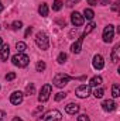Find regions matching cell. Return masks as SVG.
Returning a JSON list of instances; mask_svg holds the SVG:
<instances>
[{"instance_id": "6da1fadb", "label": "cell", "mask_w": 120, "mask_h": 121, "mask_svg": "<svg viewBox=\"0 0 120 121\" xmlns=\"http://www.w3.org/2000/svg\"><path fill=\"white\" fill-rule=\"evenodd\" d=\"M35 42H37L38 48L42 49V51L48 49V47H50V38H48V35H47L44 31L37 32V35H35Z\"/></svg>"}, {"instance_id": "7a4b0ae2", "label": "cell", "mask_w": 120, "mask_h": 121, "mask_svg": "<svg viewBox=\"0 0 120 121\" xmlns=\"http://www.w3.org/2000/svg\"><path fill=\"white\" fill-rule=\"evenodd\" d=\"M72 79H75V78H72V76H69V75H66V73H57L55 76H54V85L57 86V87H64V86H66Z\"/></svg>"}, {"instance_id": "3957f363", "label": "cell", "mask_w": 120, "mask_h": 121, "mask_svg": "<svg viewBox=\"0 0 120 121\" xmlns=\"http://www.w3.org/2000/svg\"><path fill=\"white\" fill-rule=\"evenodd\" d=\"M13 65H16V66H18V68H26L28 63H30V58L27 56V55H24V54H20V52H17L13 58Z\"/></svg>"}, {"instance_id": "277c9868", "label": "cell", "mask_w": 120, "mask_h": 121, "mask_svg": "<svg viewBox=\"0 0 120 121\" xmlns=\"http://www.w3.org/2000/svg\"><path fill=\"white\" fill-rule=\"evenodd\" d=\"M61 120V113L58 110H50L44 116H41L37 121H60Z\"/></svg>"}, {"instance_id": "5b68a950", "label": "cell", "mask_w": 120, "mask_h": 121, "mask_svg": "<svg viewBox=\"0 0 120 121\" xmlns=\"http://www.w3.org/2000/svg\"><path fill=\"white\" fill-rule=\"evenodd\" d=\"M51 91H52V87H51V85L45 83V85L41 87L40 96H38V101H40V103H45V101L50 99V96H51Z\"/></svg>"}, {"instance_id": "8992f818", "label": "cell", "mask_w": 120, "mask_h": 121, "mask_svg": "<svg viewBox=\"0 0 120 121\" xmlns=\"http://www.w3.org/2000/svg\"><path fill=\"white\" fill-rule=\"evenodd\" d=\"M113 38H115V27L112 24H109L103 30V41L105 42H112Z\"/></svg>"}, {"instance_id": "52a82bcc", "label": "cell", "mask_w": 120, "mask_h": 121, "mask_svg": "<svg viewBox=\"0 0 120 121\" xmlns=\"http://www.w3.org/2000/svg\"><path fill=\"white\" fill-rule=\"evenodd\" d=\"M75 94H76L79 99H86L90 94V86H88V85H81V86H78L76 90H75Z\"/></svg>"}, {"instance_id": "ba28073f", "label": "cell", "mask_w": 120, "mask_h": 121, "mask_svg": "<svg viewBox=\"0 0 120 121\" xmlns=\"http://www.w3.org/2000/svg\"><path fill=\"white\" fill-rule=\"evenodd\" d=\"M71 21H72V24H74L75 27H81V26L83 24L85 18H83V16H82L81 13H78V11H74V13L71 14Z\"/></svg>"}, {"instance_id": "9c48e42d", "label": "cell", "mask_w": 120, "mask_h": 121, "mask_svg": "<svg viewBox=\"0 0 120 121\" xmlns=\"http://www.w3.org/2000/svg\"><path fill=\"white\" fill-rule=\"evenodd\" d=\"M23 93L21 91H14V93H11V96H10V103L11 104H14V106H18V104H21V101H23Z\"/></svg>"}, {"instance_id": "30bf717a", "label": "cell", "mask_w": 120, "mask_h": 121, "mask_svg": "<svg viewBox=\"0 0 120 121\" xmlns=\"http://www.w3.org/2000/svg\"><path fill=\"white\" fill-rule=\"evenodd\" d=\"M92 65H93V68L97 69V70L103 69V66H105L103 56H102V55H95V56H93V60H92Z\"/></svg>"}, {"instance_id": "8fae6325", "label": "cell", "mask_w": 120, "mask_h": 121, "mask_svg": "<svg viewBox=\"0 0 120 121\" xmlns=\"http://www.w3.org/2000/svg\"><path fill=\"white\" fill-rule=\"evenodd\" d=\"M116 107H117V104L113 101V100H105L103 103H102V108L105 110V111H115L116 110Z\"/></svg>"}, {"instance_id": "7c38bea8", "label": "cell", "mask_w": 120, "mask_h": 121, "mask_svg": "<svg viewBox=\"0 0 120 121\" xmlns=\"http://www.w3.org/2000/svg\"><path fill=\"white\" fill-rule=\"evenodd\" d=\"M83 35H81L79 38H78V41L76 42H74L72 44V47H71V51L74 52V54H79L81 52V49H82V42H83Z\"/></svg>"}, {"instance_id": "4fadbf2b", "label": "cell", "mask_w": 120, "mask_h": 121, "mask_svg": "<svg viewBox=\"0 0 120 121\" xmlns=\"http://www.w3.org/2000/svg\"><path fill=\"white\" fill-rule=\"evenodd\" d=\"M119 60H120V44H116L113 51H112V62L117 63Z\"/></svg>"}, {"instance_id": "5bb4252c", "label": "cell", "mask_w": 120, "mask_h": 121, "mask_svg": "<svg viewBox=\"0 0 120 121\" xmlns=\"http://www.w3.org/2000/svg\"><path fill=\"white\" fill-rule=\"evenodd\" d=\"M65 111H66L68 114L74 116V114H76V113L79 111V106H78V104H75V103H69V104H66V106H65Z\"/></svg>"}, {"instance_id": "9a60e30c", "label": "cell", "mask_w": 120, "mask_h": 121, "mask_svg": "<svg viewBox=\"0 0 120 121\" xmlns=\"http://www.w3.org/2000/svg\"><path fill=\"white\" fill-rule=\"evenodd\" d=\"M9 55H10V47L7 44L1 45V51H0V58H1V60H7Z\"/></svg>"}, {"instance_id": "2e32d148", "label": "cell", "mask_w": 120, "mask_h": 121, "mask_svg": "<svg viewBox=\"0 0 120 121\" xmlns=\"http://www.w3.org/2000/svg\"><path fill=\"white\" fill-rule=\"evenodd\" d=\"M102 85V78L100 76H95V78H92L89 82V86L92 87H97V86H100Z\"/></svg>"}, {"instance_id": "e0dca14e", "label": "cell", "mask_w": 120, "mask_h": 121, "mask_svg": "<svg viewBox=\"0 0 120 121\" xmlns=\"http://www.w3.org/2000/svg\"><path fill=\"white\" fill-rule=\"evenodd\" d=\"M38 13H40V16L47 17V16H48V6H47L45 3L40 4V7H38Z\"/></svg>"}, {"instance_id": "ac0fdd59", "label": "cell", "mask_w": 120, "mask_h": 121, "mask_svg": "<svg viewBox=\"0 0 120 121\" xmlns=\"http://www.w3.org/2000/svg\"><path fill=\"white\" fill-rule=\"evenodd\" d=\"M93 17H95L93 10H90V9H85V10H83V18H86V20H93Z\"/></svg>"}, {"instance_id": "d6986e66", "label": "cell", "mask_w": 120, "mask_h": 121, "mask_svg": "<svg viewBox=\"0 0 120 121\" xmlns=\"http://www.w3.org/2000/svg\"><path fill=\"white\" fill-rule=\"evenodd\" d=\"M112 96H113L115 99L120 96V87H119L117 83H113V86H112Z\"/></svg>"}, {"instance_id": "ffe728a7", "label": "cell", "mask_w": 120, "mask_h": 121, "mask_svg": "<svg viewBox=\"0 0 120 121\" xmlns=\"http://www.w3.org/2000/svg\"><path fill=\"white\" fill-rule=\"evenodd\" d=\"M103 93H105V90H103L102 87H96V89L93 90V96H95L96 99H100V97H103Z\"/></svg>"}, {"instance_id": "44dd1931", "label": "cell", "mask_w": 120, "mask_h": 121, "mask_svg": "<svg viewBox=\"0 0 120 121\" xmlns=\"http://www.w3.org/2000/svg\"><path fill=\"white\" fill-rule=\"evenodd\" d=\"M34 93H35L34 83H30V85H27V87H26V94H27V96H31V94H34Z\"/></svg>"}, {"instance_id": "7402d4cb", "label": "cell", "mask_w": 120, "mask_h": 121, "mask_svg": "<svg viewBox=\"0 0 120 121\" xmlns=\"http://www.w3.org/2000/svg\"><path fill=\"white\" fill-rule=\"evenodd\" d=\"M95 27H96V24H95V23H90V24H88V26H86V28H85V32H83L82 35H83V37H86L90 31L95 30Z\"/></svg>"}, {"instance_id": "603a6c76", "label": "cell", "mask_w": 120, "mask_h": 121, "mask_svg": "<svg viewBox=\"0 0 120 121\" xmlns=\"http://www.w3.org/2000/svg\"><path fill=\"white\" fill-rule=\"evenodd\" d=\"M16 48H17V52H20V54H23V52L26 51V48H27V45H26L24 42H17V44H16Z\"/></svg>"}, {"instance_id": "cb8c5ba5", "label": "cell", "mask_w": 120, "mask_h": 121, "mask_svg": "<svg viewBox=\"0 0 120 121\" xmlns=\"http://www.w3.org/2000/svg\"><path fill=\"white\" fill-rule=\"evenodd\" d=\"M61 9H62V1H61V0H55V1L52 3V10H54V11H60Z\"/></svg>"}, {"instance_id": "d4e9b609", "label": "cell", "mask_w": 120, "mask_h": 121, "mask_svg": "<svg viewBox=\"0 0 120 121\" xmlns=\"http://www.w3.org/2000/svg\"><path fill=\"white\" fill-rule=\"evenodd\" d=\"M35 69H37V72H42V70H45V63H44L42 60H38L37 65H35Z\"/></svg>"}, {"instance_id": "484cf974", "label": "cell", "mask_w": 120, "mask_h": 121, "mask_svg": "<svg viewBox=\"0 0 120 121\" xmlns=\"http://www.w3.org/2000/svg\"><path fill=\"white\" fill-rule=\"evenodd\" d=\"M66 59H68V55L65 54V52H61L60 55H58V63H64V62H66Z\"/></svg>"}, {"instance_id": "4316f807", "label": "cell", "mask_w": 120, "mask_h": 121, "mask_svg": "<svg viewBox=\"0 0 120 121\" xmlns=\"http://www.w3.org/2000/svg\"><path fill=\"white\" fill-rule=\"evenodd\" d=\"M21 27H23V23H21V21H14V23L11 24V28H13L14 31L21 30Z\"/></svg>"}, {"instance_id": "83f0119b", "label": "cell", "mask_w": 120, "mask_h": 121, "mask_svg": "<svg viewBox=\"0 0 120 121\" xmlns=\"http://www.w3.org/2000/svg\"><path fill=\"white\" fill-rule=\"evenodd\" d=\"M65 97H66V93H65V91H60V93L55 94V100H57V101H60V100L65 99Z\"/></svg>"}, {"instance_id": "f1b7e54d", "label": "cell", "mask_w": 120, "mask_h": 121, "mask_svg": "<svg viewBox=\"0 0 120 121\" xmlns=\"http://www.w3.org/2000/svg\"><path fill=\"white\" fill-rule=\"evenodd\" d=\"M13 79H16V73L14 72H10V73L6 75V80H13Z\"/></svg>"}, {"instance_id": "f546056e", "label": "cell", "mask_w": 120, "mask_h": 121, "mask_svg": "<svg viewBox=\"0 0 120 121\" xmlns=\"http://www.w3.org/2000/svg\"><path fill=\"white\" fill-rule=\"evenodd\" d=\"M78 121H90V120L86 114H81V116H78Z\"/></svg>"}, {"instance_id": "4dcf8cb0", "label": "cell", "mask_w": 120, "mask_h": 121, "mask_svg": "<svg viewBox=\"0 0 120 121\" xmlns=\"http://www.w3.org/2000/svg\"><path fill=\"white\" fill-rule=\"evenodd\" d=\"M42 110H44V106H38V107H37V110H35V111L32 113V116L35 117V116H37V114H40V113H41Z\"/></svg>"}, {"instance_id": "1f68e13d", "label": "cell", "mask_w": 120, "mask_h": 121, "mask_svg": "<svg viewBox=\"0 0 120 121\" xmlns=\"http://www.w3.org/2000/svg\"><path fill=\"white\" fill-rule=\"evenodd\" d=\"M78 1H79V0H66V4H68L69 7H72V6H74V4H76Z\"/></svg>"}, {"instance_id": "d6a6232c", "label": "cell", "mask_w": 120, "mask_h": 121, "mask_svg": "<svg viewBox=\"0 0 120 121\" xmlns=\"http://www.w3.org/2000/svg\"><path fill=\"white\" fill-rule=\"evenodd\" d=\"M119 1H115V3H113V6H112V10H113V11H117V10H119Z\"/></svg>"}, {"instance_id": "836d02e7", "label": "cell", "mask_w": 120, "mask_h": 121, "mask_svg": "<svg viewBox=\"0 0 120 121\" xmlns=\"http://www.w3.org/2000/svg\"><path fill=\"white\" fill-rule=\"evenodd\" d=\"M31 32H32V28H31V27H28V28H27V30H26V34H24V37H26V38H27V37H28V35H30Z\"/></svg>"}, {"instance_id": "e575fe53", "label": "cell", "mask_w": 120, "mask_h": 121, "mask_svg": "<svg viewBox=\"0 0 120 121\" xmlns=\"http://www.w3.org/2000/svg\"><path fill=\"white\" fill-rule=\"evenodd\" d=\"M88 3H89L90 6H96V3H97V1H96V0H88Z\"/></svg>"}, {"instance_id": "d590c367", "label": "cell", "mask_w": 120, "mask_h": 121, "mask_svg": "<svg viewBox=\"0 0 120 121\" xmlns=\"http://www.w3.org/2000/svg\"><path fill=\"white\" fill-rule=\"evenodd\" d=\"M4 117H6V113H4V111H1V110H0V120H3V118H4Z\"/></svg>"}, {"instance_id": "8d00e7d4", "label": "cell", "mask_w": 120, "mask_h": 121, "mask_svg": "<svg viewBox=\"0 0 120 121\" xmlns=\"http://www.w3.org/2000/svg\"><path fill=\"white\" fill-rule=\"evenodd\" d=\"M107 3H109V0H100V4H102V6H106Z\"/></svg>"}, {"instance_id": "74e56055", "label": "cell", "mask_w": 120, "mask_h": 121, "mask_svg": "<svg viewBox=\"0 0 120 121\" xmlns=\"http://www.w3.org/2000/svg\"><path fill=\"white\" fill-rule=\"evenodd\" d=\"M13 121H23V120H21V118H18V117H14V118H13Z\"/></svg>"}, {"instance_id": "f35d334b", "label": "cell", "mask_w": 120, "mask_h": 121, "mask_svg": "<svg viewBox=\"0 0 120 121\" xmlns=\"http://www.w3.org/2000/svg\"><path fill=\"white\" fill-rule=\"evenodd\" d=\"M3 9H4V6H3V4H1V3H0V13H1V11H3Z\"/></svg>"}, {"instance_id": "ab89813d", "label": "cell", "mask_w": 120, "mask_h": 121, "mask_svg": "<svg viewBox=\"0 0 120 121\" xmlns=\"http://www.w3.org/2000/svg\"><path fill=\"white\" fill-rule=\"evenodd\" d=\"M3 45V39H1V37H0V47Z\"/></svg>"}]
</instances>
